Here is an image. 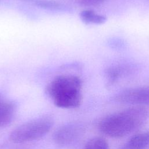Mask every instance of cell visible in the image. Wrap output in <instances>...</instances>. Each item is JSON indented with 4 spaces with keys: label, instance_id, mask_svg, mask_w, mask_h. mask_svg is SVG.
I'll list each match as a JSON object with an SVG mask.
<instances>
[{
    "label": "cell",
    "instance_id": "obj_1",
    "mask_svg": "<svg viewBox=\"0 0 149 149\" xmlns=\"http://www.w3.org/2000/svg\"><path fill=\"white\" fill-rule=\"evenodd\" d=\"M148 116V111L143 106L133 107L107 116L100 122L98 127L103 134L120 138L143 125Z\"/></svg>",
    "mask_w": 149,
    "mask_h": 149
},
{
    "label": "cell",
    "instance_id": "obj_12",
    "mask_svg": "<svg viewBox=\"0 0 149 149\" xmlns=\"http://www.w3.org/2000/svg\"><path fill=\"white\" fill-rule=\"evenodd\" d=\"M106 0H79V2L84 6H97Z\"/></svg>",
    "mask_w": 149,
    "mask_h": 149
},
{
    "label": "cell",
    "instance_id": "obj_13",
    "mask_svg": "<svg viewBox=\"0 0 149 149\" xmlns=\"http://www.w3.org/2000/svg\"><path fill=\"white\" fill-rule=\"evenodd\" d=\"M109 45L111 46L112 48H122V46L124 45V42L122 40H118V39H114L112 40L110 42Z\"/></svg>",
    "mask_w": 149,
    "mask_h": 149
},
{
    "label": "cell",
    "instance_id": "obj_8",
    "mask_svg": "<svg viewBox=\"0 0 149 149\" xmlns=\"http://www.w3.org/2000/svg\"><path fill=\"white\" fill-rule=\"evenodd\" d=\"M80 17L82 22L86 24H101L107 21L105 16L95 13L91 9H85L80 13Z\"/></svg>",
    "mask_w": 149,
    "mask_h": 149
},
{
    "label": "cell",
    "instance_id": "obj_11",
    "mask_svg": "<svg viewBox=\"0 0 149 149\" xmlns=\"http://www.w3.org/2000/svg\"><path fill=\"white\" fill-rule=\"evenodd\" d=\"M122 73L121 68L118 67L108 68L105 71V77L108 79V83L110 84L115 82L118 78L120 77Z\"/></svg>",
    "mask_w": 149,
    "mask_h": 149
},
{
    "label": "cell",
    "instance_id": "obj_9",
    "mask_svg": "<svg viewBox=\"0 0 149 149\" xmlns=\"http://www.w3.org/2000/svg\"><path fill=\"white\" fill-rule=\"evenodd\" d=\"M36 5L38 8L51 10H65L66 9L63 4L52 0H40L36 2Z\"/></svg>",
    "mask_w": 149,
    "mask_h": 149
},
{
    "label": "cell",
    "instance_id": "obj_14",
    "mask_svg": "<svg viewBox=\"0 0 149 149\" xmlns=\"http://www.w3.org/2000/svg\"><path fill=\"white\" fill-rule=\"evenodd\" d=\"M3 100V98H2V96L0 95V102H1Z\"/></svg>",
    "mask_w": 149,
    "mask_h": 149
},
{
    "label": "cell",
    "instance_id": "obj_10",
    "mask_svg": "<svg viewBox=\"0 0 149 149\" xmlns=\"http://www.w3.org/2000/svg\"><path fill=\"white\" fill-rule=\"evenodd\" d=\"M83 149H109V145L105 139L96 137L88 140Z\"/></svg>",
    "mask_w": 149,
    "mask_h": 149
},
{
    "label": "cell",
    "instance_id": "obj_5",
    "mask_svg": "<svg viewBox=\"0 0 149 149\" xmlns=\"http://www.w3.org/2000/svg\"><path fill=\"white\" fill-rule=\"evenodd\" d=\"M80 129L77 125L70 123L59 128L54 134V140L59 146L65 147L73 143L79 136Z\"/></svg>",
    "mask_w": 149,
    "mask_h": 149
},
{
    "label": "cell",
    "instance_id": "obj_4",
    "mask_svg": "<svg viewBox=\"0 0 149 149\" xmlns=\"http://www.w3.org/2000/svg\"><path fill=\"white\" fill-rule=\"evenodd\" d=\"M115 99L123 104L136 106L149 105V86L125 90L118 93Z\"/></svg>",
    "mask_w": 149,
    "mask_h": 149
},
{
    "label": "cell",
    "instance_id": "obj_3",
    "mask_svg": "<svg viewBox=\"0 0 149 149\" xmlns=\"http://www.w3.org/2000/svg\"><path fill=\"white\" fill-rule=\"evenodd\" d=\"M52 124V119L46 116L27 122L10 133V140L15 143H23L38 139L50 130Z\"/></svg>",
    "mask_w": 149,
    "mask_h": 149
},
{
    "label": "cell",
    "instance_id": "obj_6",
    "mask_svg": "<svg viewBox=\"0 0 149 149\" xmlns=\"http://www.w3.org/2000/svg\"><path fill=\"white\" fill-rule=\"evenodd\" d=\"M148 148L149 131H146L132 136L120 149H147Z\"/></svg>",
    "mask_w": 149,
    "mask_h": 149
},
{
    "label": "cell",
    "instance_id": "obj_7",
    "mask_svg": "<svg viewBox=\"0 0 149 149\" xmlns=\"http://www.w3.org/2000/svg\"><path fill=\"white\" fill-rule=\"evenodd\" d=\"M16 111L15 104L3 100L0 102V127L9 124L12 120Z\"/></svg>",
    "mask_w": 149,
    "mask_h": 149
},
{
    "label": "cell",
    "instance_id": "obj_2",
    "mask_svg": "<svg viewBox=\"0 0 149 149\" xmlns=\"http://www.w3.org/2000/svg\"><path fill=\"white\" fill-rule=\"evenodd\" d=\"M82 82L77 76L62 74L55 77L47 85L46 93L59 108H73L80 105Z\"/></svg>",
    "mask_w": 149,
    "mask_h": 149
}]
</instances>
